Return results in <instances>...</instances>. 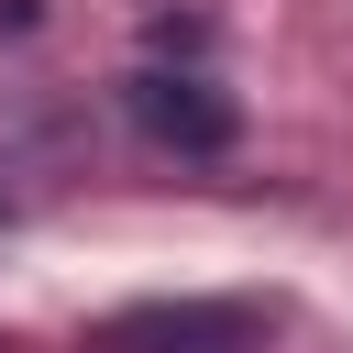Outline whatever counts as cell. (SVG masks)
I'll return each mask as SVG.
<instances>
[{
    "mask_svg": "<svg viewBox=\"0 0 353 353\" xmlns=\"http://www.w3.org/2000/svg\"><path fill=\"white\" fill-rule=\"evenodd\" d=\"M276 320L254 298H132L88 331V353H265Z\"/></svg>",
    "mask_w": 353,
    "mask_h": 353,
    "instance_id": "cell-1",
    "label": "cell"
},
{
    "mask_svg": "<svg viewBox=\"0 0 353 353\" xmlns=\"http://www.w3.org/2000/svg\"><path fill=\"white\" fill-rule=\"evenodd\" d=\"M132 121H143V143H165V154H232V132H243L232 88H210V77H165V66L132 77Z\"/></svg>",
    "mask_w": 353,
    "mask_h": 353,
    "instance_id": "cell-2",
    "label": "cell"
},
{
    "mask_svg": "<svg viewBox=\"0 0 353 353\" xmlns=\"http://www.w3.org/2000/svg\"><path fill=\"white\" fill-rule=\"evenodd\" d=\"M0 221H11V210H0Z\"/></svg>",
    "mask_w": 353,
    "mask_h": 353,
    "instance_id": "cell-3",
    "label": "cell"
}]
</instances>
